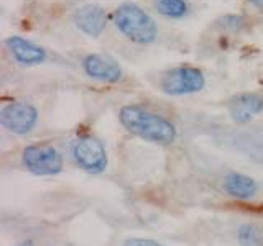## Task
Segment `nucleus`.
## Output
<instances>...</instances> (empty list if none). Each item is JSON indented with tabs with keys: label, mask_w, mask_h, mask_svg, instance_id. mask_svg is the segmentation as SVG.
<instances>
[{
	"label": "nucleus",
	"mask_w": 263,
	"mask_h": 246,
	"mask_svg": "<svg viewBox=\"0 0 263 246\" xmlns=\"http://www.w3.org/2000/svg\"><path fill=\"white\" fill-rule=\"evenodd\" d=\"M119 120L128 133L142 138L148 143L168 146L175 143L178 138L175 123L142 105H123L119 112Z\"/></svg>",
	"instance_id": "1"
},
{
	"label": "nucleus",
	"mask_w": 263,
	"mask_h": 246,
	"mask_svg": "<svg viewBox=\"0 0 263 246\" xmlns=\"http://www.w3.org/2000/svg\"><path fill=\"white\" fill-rule=\"evenodd\" d=\"M114 23L123 36L138 45H150L158 36L156 22L134 2H125L117 7Z\"/></svg>",
	"instance_id": "2"
},
{
	"label": "nucleus",
	"mask_w": 263,
	"mask_h": 246,
	"mask_svg": "<svg viewBox=\"0 0 263 246\" xmlns=\"http://www.w3.org/2000/svg\"><path fill=\"white\" fill-rule=\"evenodd\" d=\"M22 162L35 176H56L63 171V154L51 145H30L22 153Z\"/></svg>",
	"instance_id": "3"
},
{
	"label": "nucleus",
	"mask_w": 263,
	"mask_h": 246,
	"mask_svg": "<svg viewBox=\"0 0 263 246\" xmlns=\"http://www.w3.org/2000/svg\"><path fill=\"white\" fill-rule=\"evenodd\" d=\"M72 159L89 174H101L109 166L105 146L94 136H79L71 148Z\"/></svg>",
	"instance_id": "4"
},
{
	"label": "nucleus",
	"mask_w": 263,
	"mask_h": 246,
	"mask_svg": "<svg viewBox=\"0 0 263 246\" xmlns=\"http://www.w3.org/2000/svg\"><path fill=\"white\" fill-rule=\"evenodd\" d=\"M205 86V77L201 69L191 66H179L168 71L161 77L160 87L168 95H187L202 90Z\"/></svg>",
	"instance_id": "5"
},
{
	"label": "nucleus",
	"mask_w": 263,
	"mask_h": 246,
	"mask_svg": "<svg viewBox=\"0 0 263 246\" xmlns=\"http://www.w3.org/2000/svg\"><path fill=\"white\" fill-rule=\"evenodd\" d=\"M40 118L38 109L30 102L15 100L2 107L0 125L15 135H27L36 127Z\"/></svg>",
	"instance_id": "6"
},
{
	"label": "nucleus",
	"mask_w": 263,
	"mask_h": 246,
	"mask_svg": "<svg viewBox=\"0 0 263 246\" xmlns=\"http://www.w3.org/2000/svg\"><path fill=\"white\" fill-rule=\"evenodd\" d=\"M82 69H84V72L90 79L107 82V84L119 82L123 76L119 63L109 56H104V54L86 56L84 61H82Z\"/></svg>",
	"instance_id": "7"
},
{
	"label": "nucleus",
	"mask_w": 263,
	"mask_h": 246,
	"mask_svg": "<svg viewBox=\"0 0 263 246\" xmlns=\"http://www.w3.org/2000/svg\"><path fill=\"white\" fill-rule=\"evenodd\" d=\"M74 25L87 36L97 38L102 35L107 27V12L104 7L96 4H87L79 7L72 15Z\"/></svg>",
	"instance_id": "8"
},
{
	"label": "nucleus",
	"mask_w": 263,
	"mask_h": 246,
	"mask_svg": "<svg viewBox=\"0 0 263 246\" xmlns=\"http://www.w3.org/2000/svg\"><path fill=\"white\" fill-rule=\"evenodd\" d=\"M263 112V97L255 92L237 94L229 100V115L235 123H249Z\"/></svg>",
	"instance_id": "9"
},
{
	"label": "nucleus",
	"mask_w": 263,
	"mask_h": 246,
	"mask_svg": "<svg viewBox=\"0 0 263 246\" xmlns=\"http://www.w3.org/2000/svg\"><path fill=\"white\" fill-rule=\"evenodd\" d=\"M8 51L12 53L13 59L22 66H38L46 61V51L41 46L23 36H10L5 39Z\"/></svg>",
	"instance_id": "10"
},
{
	"label": "nucleus",
	"mask_w": 263,
	"mask_h": 246,
	"mask_svg": "<svg viewBox=\"0 0 263 246\" xmlns=\"http://www.w3.org/2000/svg\"><path fill=\"white\" fill-rule=\"evenodd\" d=\"M224 192L237 200H250L258 192V182L240 172H230L224 177Z\"/></svg>",
	"instance_id": "11"
},
{
	"label": "nucleus",
	"mask_w": 263,
	"mask_h": 246,
	"mask_svg": "<svg viewBox=\"0 0 263 246\" xmlns=\"http://www.w3.org/2000/svg\"><path fill=\"white\" fill-rule=\"evenodd\" d=\"M237 241L240 246H263V235L258 227L243 223L237 230Z\"/></svg>",
	"instance_id": "12"
},
{
	"label": "nucleus",
	"mask_w": 263,
	"mask_h": 246,
	"mask_svg": "<svg viewBox=\"0 0 263 246\" xmlns=\"http://www.w3.org/2000/svg\"><path fill=\"white\" fill-rule=\"evenodd\" d=\"M158 12L170 18H181L187 13L186 0H156Z\"/></svg>",
	"instance_id": "13"
},
{
	"label": "nucleus",
	"mask_w": 263,
	"mask_h": 246,
	"mask_svg": "<svg viewBox=\"0 0 263 246\" xmlns=\"http://www.w3.org/2000/svg\"><path fill=\"white\" fill-rule=\"evenodd\" d=\"M243 25H245V20L242 16H237V15H226L224 18H222V27L227 30H232V31L242 30Z\"/></svg>",
	"instance_id": "14"
},
{
	"label": "nucleus",
	"mask_w": 263,
	"mask_h": 246,
	"mask_svg": "<svg viewBox=\"0 0 263 246\" xmlns=\"http://www.w3.org/2000/svg\"><path fill=\"white\" fill-rule=\"evenodd\" d=\"M123 246H164L150 238H128V240L123 241Z\"/></svg>",
	"instance_id": "15"
},
{
	"label": "nucleus",
	"mask_w": 263,
	"mask_h": 246,
	"mask_svg": "<svg viewBox=\"0 0 263 246\" xmlns=\"http://www.w3.org/2000/svg\"><path fill=\"white\" fill-rule=\"evenodd\" d=\"M247 2H250L252 5L258 7V8H263V0H247Z\"/></svg>",
	"instance_id": "16"
},
{
	"label": "nucleus",
	"mask_w": 263,
	"mask_h": 246,
	"mask_svg": "<svg viewBox=\"0 0 263 246\" xmlns=\"http://www.w3.org/2000/svg\"><path fill=\"white\" fill-rule=\"evenodd\" d=\"M18 246H33V243L31 241H25V243H20Z\"/></svg>",
	"instance_id": "17"
}]
</instances>
